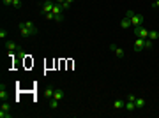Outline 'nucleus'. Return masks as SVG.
I'll return each instance as SVG.
<instances>
[{"label":"nucleus","mask_w":159,"mask_h":118,"mask_svg":"<svg viewBox=\"0 0 159 118\" xmlns=\"http://www.w3.org/2000/svg\"><path fill=\"white\" fill-rule=\"evenodd\" d=\"M12 115H11L9 111H4V109H0V118H11Z\"/></svg>","instance_id":"nucleus-16"},{"label":"nucleus","mask_w":159,"mask_h":118,"mask_svg":"<svg viewBox=\"0 0 159 118\" xmlns=\"http://www.w3.org/2000/svg\"><path fill=\"white\" fill-rule=\"evenodd\" d=\"M124 16H126L127 20H131V18L134 16V12H133V11H126V14H124Z\"/></svg>","instance_id":"nucleus-23"},{"label":"nucleus","mask_w":159,"mask_h":118,"mask_svg":"<svg viewBox=\"0 0 159 118\" xmlns=\"http://www.w3.org/2000/svg\"><path fill=\"white\" fill-rule=\"evenodd\" d=\"M127 100H136V95H133V93H131L129 97H127Z\"/></svg>","instance_id":"nucleus-28"},{"label":"nucleus","mask_w":159,"mask_h":118,"mask_svg":"<svg viewBox=\"0 0 159 118\" xmlns=\"http://www.w3.org/2000/svg\"><path fill=\"white\" fill-rule=\"evenodd\" d=\"M53 93H55V90H53V88H46V92H44L46 99H53Z\"/></svg>","instance_id":"nucleus-13"},{"label":"nucleus","mask_w":159,"mask_h":118,"mask_svg":"<svg viewBox=\"0 0 159 118\" xmlns=\"http://www.w3.org/2000/svg\"><path fill=\"white\" fill-rule=\"evenodd\" d=\"M55 2H59V4H62V2H66V0H55Z\"/></svg>","instance_id":"nucleus-30"},{"label":"nucleus","mask_w":159,"mask_h":118,"mask_svg":"<svg viewBox=\"0 0 159 118\" xmlns=\"http://www.w3.org/2000/svg\"><path fill=\"white\" fill-rule=\"evenodd\" d=\"M152 7H154V9H159V0H156V2L152 4Z\"/></svg>","instance_id":"nucleus-27"},{"label":"nucleus","mask_w":159,"mask_h":118,"mask_svg":"<svg viewBox=\"0 0 159 118\" xmlns=\"http://www.w3.org/2000/svg\"><path fill=\"white\" fill-rule=\"evenodd\" d=\"M2 2H4V5H7V7L12 5V0H2Z\"/></svg>","instance_id":"nucleus-25"},{"label":"nucleus","mask_w":159,"mask_h":118,"mask_svg":"<svg viewBox=\"0 0 159 118\" xmlns=\"http://www.w3.org/2000/svg\"><path fill=\"white\" fill-rule=\"evenodd\" d=\"M143 20H145V18H143L141 14H134V16L131 18V25H133V27H141V25H143Z\"/></svg>","instance_id":"nucleus-5"},{"label":"nucleus","mask_w":159,"mask_h":118,"mask_svg":"<svg viewBox=\"0 0 159 118\" xmlns=\"http://www.w3.org/2000/svg\"><path fill=\"white\" fill-rule=\"evenodd\" d=\"M60 5H62V11H67V9L71 7V4H67V2H62Z\"/></svg>","instance_id":"nucleus-22"},{"label":"nucleus","mask_w":159,"mask_h":118,"mask_svg":"<svg viewBox=\"0 0 159 118\" xmlns=\"http://www.w3.org/2000/svg\"><path fill=\"white\" fill-rule=\"evenodd\" d=\"M53 21H57V23L64 21V16H62V12H60V14H53Z\"/></svg>","instance_id":"nucleus-18"},{"label":"nucleus","mask_w":159,"mask_h":118,"mask_svg":"<svg viewBox=\"0 0 159 118\" xmlns=\"http://www.w3.org/2000/svg\"><path fill=\"white\" fill-rule=\"evenodd\" d=\"M126 109H127V111H134V109H136L134 100H127V102H126Z\"/></svg>","instance_id":"nucleus-12"},{"label":"nucleus","mask_w":159,"mask_h":118,"mask_svg":"<svg viewBox=\"0 0 159 118\" xmlns=\"http://www.w3.org/2000/svg\"><path fill=\"white\" fill-rule=\"evenodd\" d=\"M66 2H67V4H73V2H74V0H66Z\"/></svg>","instance_id":"nucleus-29"},{"label":"nucleus","mask_w":159,"mask_h":118,"mask_svg":"<svg viewBox=\"0 0 159 118\" xmlns=\"http://www.w3.org/2000/svg\"><path fill=\"white\" fill-rule=\"evenodd\" d=\"M152 44H154V41L145 39V49H150V48H152Z\"/></svg>","instance_id":"nucleus-21"},{"label":"nucleus","mask_w":159,"mask_h":118,"mask_svg":"<svg viewBox=\"0 0 159 118\" xmlns=\"http://www.w3.org/2000/svg\"><path fill=\"white\" fill-rule=\"evenodd\" d=\"M134 104H136V109H141L143 106H145V99H141V97H136V100H134Z\"/></svg>","instance_id":"nucleus-11"},{"label":"nucleus","mask_w":159,"mask_h":118,"mask_svg":"<svg viewBox=\"0 0 159 118\" xmlns=\"http://www.w3.org/2000/svg\"><path fill=\"white\" fill-rule=\"evenodd\" d=\"M133 49H134L136 53H140L141 49H145V39L136 37V39H134V44H133Z\"/></svg>","instance_id":"nucleus-4"},{"label":"nucleus","mask_w":159,"mask_h":118,"mask_svg":"<svg viewBox=\"0 0 159 118\" xmlns=\"http://www.w3.org/2000/svg\"><path fill=\"white\" fill-rule=\"evenodd\" d=\"M55 4H57L55 0H44V2H42V5H41V14L51 12V11H53V5H55Z\"/></svg>","instance_id":"nucleus-2"},{"label":"nucleus","mask_w":159,"mask_h":118,"mask_svg":"<svg viewBox=\"0 0 159 118\" xmlns=\"http://www.w3.org/2000/svg\"><path fill=\"white\" fill-rule=\"evenodd\" d=\"M18 32H20V35L23 39H28V37L37 34V28H35V25L32 21H21V23H18Z\"/></svg>","instance_id":"nucleus-1"},{"label":"nucleus","mask_w":159,"mask_h":118,"mask_svg":"<svg viewBox=\"0 0 159 118\" xmlns=\"http://www.w3.org/2000/svg\"><path fill=\"white\" fill-rule=\"evenodd\" d=\"M0 37H2V39H5V37H7V30H0Z\"/></svg>","instance_id":"nucleus-24"},{"label":"nucleus","mask_w":159,"mask_h":118,"mask_svg":"<svg viewBox=\"0 0 159 118\" xmlns=\"http://www.w3.org/2000/svg\"><path fill=\"white\" fill-rule=\"evenodd\" d=\"M44 16H46V20H53V12H46Z\"/></svg>","instance_id":"nucleus-26"},{"label":"nucleus","mask_w":159,"mask_h":118,"mask_svg":"<svg viewBox=\"0 0 159 118\" xmlns=\"http://www.w3.org/2000/svg\"><path fill=\"white\" fill-rule=\"evenodd\" d=\"M12 9H20L21 7V0H12V5H11Z\"/></svg>","instance_id":"nucleus-19"},{"label":"nucleus","mask_w":159,"mask_h":118,"mask_svg":"<svg viewBox=\"0 0 159 118\" xmlns=\"http://www.w3.org/2000/svg\"><path fill=\"white\" fill-rule=\"evenodd\" d=\"M0 99H2V100H5V99H7V92L4 90V85L0 86Z\"/></svg>","instance_id":"nucleus-15"},{"label":"nucleus","mask_w":159,"mask_h":118,"mask_svg":"<svg viewBox=\"0 0 159 118\" xmlns=\"http://www.w3.org/2000/svg\"><path fill=\"white\" fill-rule=\"evenodd\" d=\"M134 34H136V37H141V39H149V30L145 28L143 25H141V27H134Z\"/></svg>","instance_id":"nucleus-3"},{"label":"nucleus","mask_w":159,"mask_h":118,"mask_svg":"<svg viewBox=\"0 0 159 118\" xmlns=\"http://www.w3.org/2000/svg\"><path fill=\"white\" fill-rule=\"evenodd\" d=\"M16 49H18L16 42H14V41H7V51H9L11 55H12V51H16Z\"/></svg>","instance_id":"nucleus-8"},{"label":"nucleus","mask_w":159,"mask_h":118,"mask_svg":"<svg viewBox=\"0 0 159 118\" xmlns=\"http://www.w3.org/2000/svg\"><path fill=\"white\" fill-rule=\"evenodd\" d=\"M157 37H159L157 32H154V30H152V32H149V39H150V41H156Z\"/></svg>","instance_id":"nucleus-17"},{"label":"nucleus","mask_w":159,"mask_h":118,"mask_svg":"<svg viewBox=\"0 0 159 118\" xmlns=\"http://www.w3.org/2000/svg\"><path fill=\"white\" fill-rule=\"evenodd\" d=\"M120 27H122V28H129V27H133V25H131V20H127V18L124 16L122 21H120Z\"/></svg>","instance_id":"nucleus-10"},{"label":"nucleus","mask_w":159,"mask_h":118,"mask_svg":"<svg viewBox=\"0 0 159 118\" xmlns=\"http://www.w3.org/2000/svg\"><path fill=\"white\" fill-rule=\"evenodd\" d=\"M64 97H66V92H64L62 88H57V90H55V93H53V99H55V100H59V102H60Z\"/></svg>","instance_id":"nucleus-7"},{"label":"nucleus","mask_w":159,"mask_h":118,"mask_svg":"<svg viewBox=\"0 0 159 118\" xmlns=\"http://www.w3.org/2000/svg\"><path fill=\"white\" fill-rule=\"evenodd\" d=\"M110 49L115 53V57H117V58H124V49H122V48H117L115 44H110Z\"/></svg>","instance_id":"nucleus-6"},{"label":"nucleus","mask_w":159,"mask_h":118,"mask_svg":"<svg viewBox=\"0 0 159 118\" xmlns=\"http://www.w3.org/2000/svg\"><path fill=\"white\" fill-rule=\"evenodd\" d=\"M50 108H51V109H57V108H59V100L51 99V100H50Z\"/></svg>","instance_id":"nucleus-20"},{"label":"nucleus","mask_w":159,"mask_h":118,"mask_svg":"<svg viewBox=\"0 0 159 118\" xmlns=\"http://www.w3.org/2000/svg\"><path fill=\"white\" fill-rule=\"evenodd\" d=\"M0 109H4V111H11V104H9V102H5V100H2Z\"/></svg>","instance_id":"nucleus-14"},{"label":"nucleus","mask_w":159,"mask_h":118,"mask_svg":"<svg viewBox=\"0 0 159 118\" xmlns=\"http://www.w3.org/2000/svg\"><path fill=\"white\" fill-rule=\"evenodd\" d=\"M113 108H115V109H122V108H126V102H124L122 99H117V100L113 102Z\"/></svg>","instance_id":"nucleus-9"}]
</instances>
